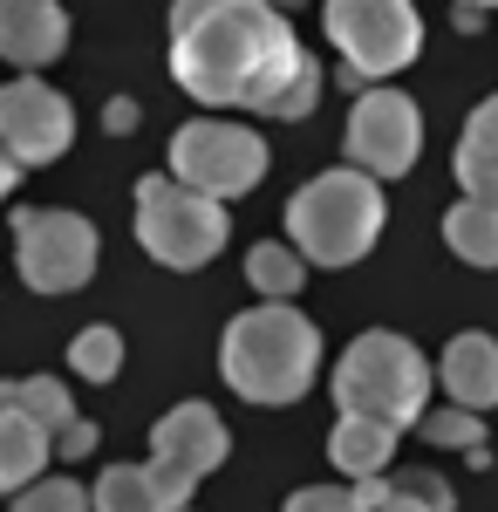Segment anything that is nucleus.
Returning <instances> with one entry per match:
<instances>
[{
    "mask_svg": "<svg viewBox=\"0 0 498 512\" xmlns=\"http://www.w3.org/2000/svg\"><path fill=\"white\" fill-rule=\"evenodd\" d=\"M171 76L205 110L307 117L321 69L267 0H171Z\"/></svg>",
    "mask_w": 498,
    "mask_h": 512,
    "instance_id": "nucleus-1",
    "label": "nucleus"
},
{
    "mask_svg": "<svg viewBox=\"0 0 498 512\" xmlns=\"http://www.w3.org/2000/svg\"><path fill=\"white\" fill-rule=\"evenodd\" d=\"M314 369H321V328L294 301L246 308L219 335V376L246 403H294V396H307Z\"/></svg>",
    "mask_w": 498,
    "mask_h": 512,
    "instance_id": "nucleus-2",
    "label": "nucleus"
},
{
    "mask_svg": "<svg viewBox=\"0 0 498 512\" xmlns=\"http://www.w3.org/2000/svg\"><path fill=\"white\" fill-rule=\"evenodd\" d=\"M383 233V185L369 171H321L287 198V239L314 267H355Z\"/></svg>",
    "mask_w": 498,
    "mask_h": 512,
    "instance_id": "nucleus-3",
    "label": "nucleus"
},
{
    "mask_svg": "<svg viewBox=\"0 0 498 512\" xmlns=\"http://www.w3.org/2000/svg\"><path fill=\"white\" fill-rule=\"evenodd\" d=\"M423 403H430V362H423L417 342L389 335V328H369L355 335L348 355L335 362V410H355V417H376V424H417Z\"/></svg>",
    "mask_w": 498,
    "mask_h": 512,
    "instance_id": "nucleus-4",
    "label": "nucleus"
},
{
    "mask_svg": "<svg viewBox=\"0 0 498 512\" xmlns=\"http://www.w3.org/2000/svg\"><path fill=\"white\" fill-rule=\"evenodd\" d=\"M137 239H144L151 260L192 274L226 246V205L178 185V178H144L137 185Z\"/></svg>",
    "mask_w": 498,
    "mask_h": 512,
    "instance_id": "nucleus-5",
    "label": "nucleus"
},
{
    "mask_svg": "<svg viewBox=\"0 0 498 512\" xmlns=\"http://www.w3.org/2000/svg\"><path fill=\"white\" fill-rule=\"evenodd\" d=\"M171 178L205 192V198H219V205L226 198H246L267 178V144L246 123L192 117V123H178V137H171Z\"/></svg>",
    "mask_w": 498,
    "mask_h": 512,
    "instance_id": "nucleus-6",
    "label": "nucleus"
},
{
    "mask_svg": "<svg viewBox=\"0 0 498 512\" xmlns=\"http://www.w3.org/2000/svg\"><path fill=\"white\" fill-rule=\"evenodd\" d=\"M321 28L355 76H396L423 48V14L410 0H321Z\"/></svg>",
    "mask_w": 498,
    "mask_h": 512,
    "instance_id": "nucleus-7",
    "label": "nucleus"
},
{
    "mask_svg": "<svg viewBox=\"0 0 498 512\" xmlns=\"http://www.w3.org/2000/svg\"><path fill=\"white\" fill-rule=\"evenodd\" d=\"M14 260H21V280L35 294H76L96 274V226L82 212H21L14 219Z\"/></svg>",
    "mask_w": 498,
    "mask_h": 512,
    "instance_id": "nucleus-8",
    "label": "nucleus"
},
{
    "mask_svg": "<svg viewBox=\"0 0 498 512\" xmlns=\"http://www.w3.org/2000/svg\"><path fill=\"white\" fill-rule=\"evenodd\" d=\"M76 144V117H69V96L48 89L41 76H14L0 82V151L21 164H55Z\"/></svg>",
    "mask_w": 498,
    "mask_h": 512,
    "instance_id": "nucleus-9",
    "label": "nucleus"
},
{
    "mask_svg": "<svg viewBox=\"0 0 498 512\" xmlns=\"http://www.w3.org/2000/svg\"><path fill=\"white\" fill-rule=\"evenodd\" d=\"M423 151V117L403 89H369L348 110V164L369 178H403Z\"/></svg>",
    "mask_w": 498,
    "mask_h": 512,
    "instance_id": "nucleus-10",
    "label": "nucleus"
},
{
    "mask_svg": "<svg viewBox=\"0 0 498 512\" xmlns=\"http://www.w3.org/2000/svg\"><path fill=\"white\" fill-rule=\"evenodd\" d=\"M226 465V424L212 403H178L151 424V472L164 478V492H192L205 472Z\"/></svg>",
    "mask_w": 498,
    "mask_h": 512,
    "instance_id": "nucleus-11",
    "label": "nucleus"
},
{
    "mask_svg": "<svg viewBox=\"0 0 498 512\" xmlns=\"http://www.w3.org/2000/svg\"><path fill=\"white\" fill-rule=\"evenodd\" d=\"M69 48V14L55 0H0V55L21 62V69H41Z\"/></svg>",
    "mask_w": 498,
    "mask_h": 512,
    "instance_id": "nucleus-12",
    "label": "nucleus"
},
{
    "mask_svg": "<svg viewBox=\"0 0 498 512\" xmlns=\"http://www.w3.org/2000/svg\"><path fill=\"white\" fill-rule=\"evenodd\" d=\"M437 383L451 390V403L458 410H492L498 403V342L492 335H458L451 349H444V362H437Z\"/></svg>",
    "mask_w": 498,
    "mask_h": 512,
    "instance_id": "nucleus-13",
    "label": "nucleus"
},
{
    "mask_svg": "<svg viewBox=\"0 0 498 512\" xmlns=\"http://www.w3.org/2000/svg\"><path fill=\"white\" fill-rule=\"evenodd\" d=\"M185 499L164 492V478L151 465H110L89 485V512H178Z\"/></svg>",
    "mask_w": 498,
    "mask_h": 512,
    "instance_id": "nucleus-14",
    "label": "nucleus"
},
{
    "mask_svg": "<svg viewBox=\"0 0 498 512\" xmlns=\"http://www.w3.org/2000/svg\"><path fill=\"white\" fill-rule=\"evenodd\" d=\"M328 458H335L348 478L383 472L389 458H396V424H376V417L342 410V417H335V431H328Z\"/></svg>",
    "mask_w": 498,
    "mask_h": 512,
    "instance_id": "nucleus-15",
    "label": "nucleus"
},
{
    "mask_svg": "<svg viewBox=\"0 0 498 512\" xmlns=\"http://www.w3.org/2000/svg\"><path fill=\"white\" fill-rule=\"evenodd\" d=\"M48 451H55V444H48V431L7 403V410H0V492H21L28 478H41Z\"/></svg>",
    "mask_w": 498,
    "mask_h": 512,
    "instance_id": "nucleus-16",
    "label": "nucleus"
},
{
    "mask_svg": "<svg viewBox=\"0 0 498 512\" xmlns=\"http://www.w3.org/2000/svg\"><path fill=\"white\" fill-rule=\"evenodd\" d=\"M444 239H451V253L471 260V267H498V205L458 198V205L444 212Z\"/></svg>",
    "mask_w": 498,
    "mask_h": 512,
    "instance_id": "nucleus-17",
    "label": "nucleus"
},
{
    "mask_svg": "<svg viewBox=\"0 0 498 512\" xmlns=\"http://www.w3.org/2000/svg\"><path fill=\"white\" fill-rule=\"evenodd\" d=\"M246 280H253L267 301H294L301 280H307V260L287 246V239H260V246L246 253Z\"/></svg>",
    "mask_w": 498,
    "mask_h": 512,
    "instance_id": "nucleus-18",
    "label": "nucleus"
},
{
    "mask_svg": "<svg viewBox=\"0 0 498 512\" xmlns=\"http://www.w3.org/2000/svg\"><path fill=\"white\" fill-rule=\"evenodd\" d=\"M69 369H76L82 383H110L116 369H123V328H110V321L82 328L76 342H69Z\"/></svg>",
    "mask_w": 498,
    "mask_h": 512,
    "instance_id": "nucleus-19",
    "label": "nucleus"
},
{
    "mask_svg": "<svg viewBox=\"0 0 498 512\" xmlns=\"http://www.w3.org/2000/svg\"><path fill=\"white\" fill-rule=\"evenodd\" d=\"M14 410H21V417H35L41 431H48V444H55V431L76 417V410H69V383H62V376H21V383H14Z\"/></svg>",
    "mask_w": 498,
    "mask_h": 512,
    "instance_id": "nucleus-20",
    "label": "nucleus"
},
{
    "mask_svg": "<svg viewBox=\"0 0 498 512\" xmlns=\"http://www.w3.org/2000/svg\"><path fill=\"white\" fill-rule=\"evenodd\" d=\"M14 512H89V492L76 478H28L14 492Z\"/></svg>",
    "mask_w": 498,
    "mask_h": 512,
    "instance_id": "nucleus-21",
    "label": "nucleus"
},
{
    "mask_svg": "<svg viewBox=\"0 0 498 512\" xmlns=\"http://www.w3.org/2000/svg\"><path fill=\"white\" fill-rule=\"evenodd\" d=\"M417 424H423L430 444H451V451H478V437H485L478 410H458V403H451V410H423Z\"/></svg>",
    "mask_w": 498,
    "mask_h": 512,
    "instance_id": "nucleus-22",
    "label": "nucleus"
},
{
    "mask_svg": "<svg viewBox=\"0 0 498 512\" xmlns=\"http://www.w3.org/2000/svg\"><path fill=\"white\" fill-rule=\"evenodd\" d=\"M458 185H464V198H478V205H498V151L458 144Z\"/></svg>",
    "mask_w": 498,
    "mask_h": 512,
    "instance_id": "nucleus-23",
    "label": "nucleus"
},
{
    "mask_svg": "<svg viewBox=\"0 0 498 512\" xmlns=\"http://www.w3.org/2000/svg\"><path fill=\"white\" fill-rule=\"evenodd\" d=\"M280 512H362V506H355V492H342V485H301Z\"/></svg>",
    "mask_w": 498,
    "mask_h": 512,
    "instance_id": "nucleus-24",
    "label": "nucleus"
},
{
    "mask_svg": "<svg viewBox=\"0 0 498 512\" xmlns=\"http://www.w3.org/2000/svg\"><path fill=\"white\" fill-rule=\"evenodd\" d=\"M389 492H410V499H423V506H437V512H451V485L437 472H396V485Z\"/></svg>",
    "mask_w": 498,
    "mask_h": 512,
    "instance_id": "nucleus-25",
    "label": "nucleus"
},
{
    "mask_svg": "<svg viewBox=\"0 0 498 512\" xmlns=\"http://www.w3.org/2000/svg\"><path fill=\"white\" fill-rule=\"evenodd\" d=\"M464 144H478V151H498V96H485L471 123H464Z\"/></svg>",
    "mask_w": 498,
    "mask_h": 512,
    "instance_id": "nucleus-26",
    "label": "nucleus"
},
{
    "mask_svg": "<svg viewBox=\"0 0 498 512\" xmlns=\"http://www.w3.org/2000/svg\"><path fill=\"white\" fill-rule=\"evenodd\" d=\"M55 451H62V458H89V451H96V424H89V417H69V424L55 431Z\"/></svg>",
    "mask_w": 498,
    "mask_h": 512,
    "instance_id": "nucleus-27",
    "label": "nucleus"
},
{
    "mask_svg": "<svg viewBox=\"0 0 498 512\" xmlns=\"http://www.w3.org/2000/svg\"><path fill=\"white\" fill-rule=\"evenodd\" d=\"M110 130H116V137L137 130V103H130V96H116V103H110Z\"/></svg>",
    "mask_w": 498,
    "mask_h": 512,
    "instance_id": "nucleus-28",
    "label": "nucleus"
},
{
    "mask_svg": "<svg viewBox=\"0 0 498 512\" xmlns=\"http://www.w3.org/2000/svg\"><path fill=\"white\" fill-rule=\"evenodd\" d=\"M376 512H437V506H423V499H410V492H389Z\"/></svg>",
    "mask_w": 498,
    "mask_h": 512,
    "instance_id": "nucleus-29",
    "label": "nucleus"
},
{
    "mask_svg": "<svg viewBox=\"0 0 498 512\" xmlns=\"http://www.w3.org/2000/svg\"><path fill=\"white\" fill-rule=\"evenodd\" d=\"M14 178H21V164H14V158H7V151H0V198L14 192Z\"/></svg>",
    "mask_w": 498,
    "mask_h": 512,
    "instance_id": "nucleus-30",
    "label": "nucleus"
},
{
    "mask_svg": "<svg viewBox=\"0 0 498 512\" xmlns=\"http://www.w3.org/2000/svg\"><path fill=\"white\" fill-rule=\"evenodd\" d=\"M7 403H14V383H0V410H7Z\"/></svg>",
    "mask_w": 498,
    "mask_h": 512,
    "instance_id": "nucleus-31",
    "label": "nucleus"
},
{
    "mask_svg": "<svg viewBox=\"0 0 498 512\" xmlns=\"http://www.w3.org/2000/svg\"><path fill=\"white\" fill-rule=\"evenodd\" d=\"M267 7H280V14H287V7H294V0H267Z\"/></svg>",
    "mask_w": 498,
    "mask_h": 512,
    "instance_id": "nucleus-32",
    "label": "nucleus"
},
{
    "mask_svg": "<svg viewBox=\"0 0 498 512\" xmlns=\"http://www.w3.org/2000/svg\"><path fill=\"white\" fill-rule=\"evenodd\" d=\"M471 7H498V0H471Z\"/></svg>",
    "mask_w": 498,
    "mask_h": 512,
    "instance_id": "nucleus-33",
    "label": "nucleus"
}]
</instances>
